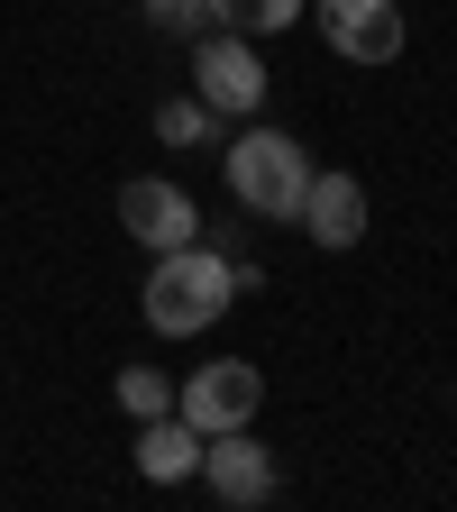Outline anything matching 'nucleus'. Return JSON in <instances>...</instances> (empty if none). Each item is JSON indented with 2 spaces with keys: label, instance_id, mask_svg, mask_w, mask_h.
I'll use <instances>...</instances> for the list:
<instances>
[{
  "label": "nucleus",
  "instance_id": "nucleus-1",
  "mask_svg": "<svg viewBox=\"0 0 457 512\" xmlns=\"http://www.w3.org/2000/svg\"><path fill=\"white\" fill-rule=\"evenodd\" d=\"M138 302H147V330H156V339H202L211 320H229V302H238V266L220 256V238L165 247Z\"/></svg>",
  "mask_w": 457,
  "mask_h": 512
},
{
  "label": "nucleus",
  "instance_id": "nucleus-2",
  "mask_svg": "<svg viewBox=\"0 0 457 512\" xmlns=\"http://www.w3.org/2000/svg\"><path fill=\"white\" fill-rule=\"evenodd\" d=\"M229 192H238V211H256V220H293L302 192H311L302 138H284V128H247V138L229 147Z\"/></svg>",
  "mask_w": 457,
  "mask_h": 512
},
{
  "label": "nucleus",
  "instance_id": "nucleus-3",
  "mask_svg": "<svg viewBox=\"0 0 457 512\" xmlns=\"http://www.w3.org/2000/svg\"><path fill=\"white\" fill-rule=\"evenodd\" d=\"M192 101H211L220 119H247L256 101H266V55H256V37H192Z\"/></svg>",
  "mask_w": 457,
  "mask_h": 512
},
{
  "label": "nucleus",
  "instance_id": "nucleus-4",
  "mask_svg": "<svg viewBox=\"0 0 457 512\" xmlns=\"http://www.w3.org/2000/svg\"><path fill=\"white\" fill-rule=\"evenodd\" d=\"M256 403H266V375H256L247 357H211L202 375H183V384H174V412L202 430V439H211V430H247Z\"/></svg>",
  "mask_w": 457,
  "mask_h": 512
},
{
  "label": "nucleus",
  "instance_id": "nucleus-5",
  "mask_svg": "<svg viewBox=\"0 0 457 512\" xmlns=\"http://www.w3.org/2000/svg\"><path fill=\"white\" fill-rule=\"evenodd\" d=\"M119 229L138 238L147 256H165V247H192V238H202V211H192L183 183H165V174H128V183H119Z\"/></svg>",
  "mask_w": 457,
  "mask_h": 512
},
{
  "label": "nucleus",
  "instance_id": "nucleus-6",
  "mask_svg": "<svg viewBox=\"0 0 457 512\" xmlns=\"http://www.w3.org/2000/svg\"><path fill=\"white\" fill-rule=\"evenodd\" d=\"M320 37H330V55L348 64H394L403 55V0H311Z\"/></svg>",
  "mask_w": 457,
  "mask_h": 512
},
{
  "label": "nucleus",
  "instance_id": "nucleus-7",
  "mask_svg": "<svg viewBox=\"0 0 457 512\" xmlns=\"http://www.w3.org/2000/svg\"><path fill=\"white\" fill-rule=\"evenodd\" d=\"M202 485H211L229 512L275 503V448L247 439V430H211V439H202Z\"/></svg>",
  "mask_w": 457,
  "mask_h": 512
},
{
  "label": "nucleus",
  "instance_id": "nucleus-8",
  "mask_svg": "<svg viewBox=\"0 0 457 512\" xmlns=\"http://www.w3.org/2000/svg\"><path fill=\"white\" fill-rule=\"evenodd\" d=\"M293 220L311 229V247H330V256L357 247V238H366V183H357V174H320V165H311V192H302V211H293Z\"/></svg>",
  "mask_w": 457,
  "mask_h": 512
},
{
  "label": "nucleus",
  "instance_id": "nucleus-9",
  "mask_svg": "<svg viewBox=\"0 0 457 512\" xmlns=\"http://www.w3.org/2000/svg\"><path fill=\"white\" fill-rule=\"evenodd\" d=\"M192 467H202V430H192L183 412L138 421V476H147V485H183Z\"/></svg>",
  "mask_w": 457,
  "mask_h": 512
},
{
  "label": "nucleus",
  "instance_id": "nucleus-10",
  "mask_svg": "<svg viewBox=\"0 0 457 512\" xmlns=\"http://www.w3.org/2000/svg\"><path fill=\"white\" fill-rule=\"evenodd\" d=\"M302 10H311V0H211V19H220L229 37H284Z\"/></svg>",
  "mask_w": 457,
  "mask_h": 512
},
{
  "label": "nucleus",
  "instance_id": "nucleus-11",
  "mask_svg": "<svg viewBox=\"0 0 457 512\" xmlns=\"http://www.w3.org/2000/svg\"><path fill=\"white\" fill-rule=\"evenodd\" d=\"M156 138H165V147H202V138H220V110L183 92V101H165V110H156Z\"/></svg>",
  "mask_w": 457,
  "mask_h": 512
},
{
  "label": "nucleus",
  "instance_id": "nucleus-12",
  "mask_svg": "<svg viewBox=\"0 0 457 512\" xmlns=\"http://www.w3.org/2000/svg\"><path fill=\"white\" fill-rule=\"evenodd\" d=\"M119 412H128V421H156V412H174V384H165L156 366H119Z\"/></svg>",
  "mask_w": 457,
  "mask_h": 512
},
{
  "label": "nucleus",
  "instance_id": "nucleus-13",
  "mask_svg": "<svg viewBox=\"0 0 457 512\" xmlns=\"http://www.w3.org/2000/svg\"><path fill=\"white\" fill-rule=\"evenodd\" d=\"M147 19H156L165 37H202V28H211V0H147Z\"/></svg>",
  "mask_w": 457,
  "mask_h": 512
}]
</instances>
